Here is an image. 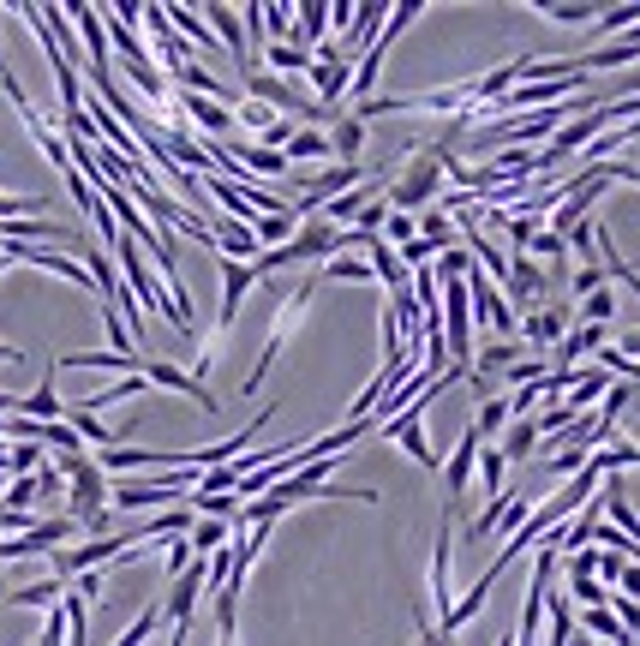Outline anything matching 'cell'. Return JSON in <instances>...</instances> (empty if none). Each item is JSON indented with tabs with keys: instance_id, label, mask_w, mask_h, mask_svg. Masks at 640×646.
Segmentation results:
<instances>
[{
	"instance_id": "obj_43",
	"label": "cell",
	"mask_w": 640,
	"mask_h": 646,
	"mask_svg": "<svg viewBox=\"0 0 640 646\" xmlns=\"http://www.w3.org/2000/svg\"><path fill=\"white\" fill-rule=\"evenodd\" d=\"M216 646H234V635H222V641H216Z\"/></svg>"
},
{
	"instance_id": "obj_8",
	"label": "cell",
	"mask_w": 640,
	"mask_h": 646,
	"mask_svg": "<svg viewBox=\"0 0 640 646\" xmlns=\"http://www.w3.org/2000/svg\"><path fill=\"white\" fill-rule=\"evenodd\" d=\"M19 420H31V425H60L67 420V401H60V389H55V365H48V377L31 389V396H19Z\"/></svg>"
},
{
	"instance_id": "obj_25",
	"label": "cell",
	"mask_w": 640,
	"mask_h": 646,
	"mask_svg": "<svg viewBox=\"0 0 640 646\" xmlns=\"http://www.w3.org/2000/svg\"><path fill=\"white\" fill-rule=\"evenodd\" d=\"M545 616H550V641H545V646H569V641H574V604L562 599V592H550V599H545Z\"/></svg>"
},
{
	"instance_id": "obj_39",
	"label": "cell",
	"mask_w": 640,
	"mask_h": 646,
	"mask_svg": "<svg viewBox=\"0 0 640 646\" xmlns=\"http://www.w3.org/2000/svg\"><path fill=\"white\" fill-rule=\"evenodd\" d=\"M617 353H622V360H640V329H629V336L617 341Z\"/></svg>"
},
{
	"instance_id": "obj_21",
	"label": "cell",
	"mask_w": 640,
	"mask_h": 646,
	"mask_svg": "<svg viewBox=\"0 0 640 646\" xmlns=\"http://www.w3.org/2000/svg\"><path fill=\"white\" fill-rule=\"evenodd\" d=\"M186 544H191V556H216V551L234 544V527H228V521H191Z\"/></svg>"
},
{
	"instance_id": "obj_5",
	"label": "cell",
	"mask_w": 640,
	"mask_h": 646,
	"mask_svg": "<svg viewBox=\"0 0 640 646\" xmlns=\"http://www.w3.org/2000/svg\"><path fill=\"white\" fill-rule=\"evenodd\" d=\"M569 329H574V306H562V299H545V306H533L527 318H521V336H527L533 348H557Z\"/></svg>"
},
{
	"instance_id": "obj_11",
	"label": "cell",
	"mask_w": 640,
	"mask_h": 646,
	"mask_svg": "<svg viewBox=\"0 0 640 646\" xmlns=\"http://www.w3.org/2000/svg\"><path fill=\"white\" fill-rule=\"evenodd\" d=\"M198 19L210 24V36H216V43H222L228 55L240 60V67H246V24H240V12H234V7H203Z\"/></svg>"
},
{
	"instance_id": "obj_32",
	"label": "cell",
	"mask_w": 640,
	"mask_h": 646,
	"mask_svg": "<svg viewBox=\"0 0 640 646\" xmlns=\"http://www.w3.org/2000/svg\"><path fill=\"white\" fill-rule=\"evenodd\" d=\"M156 629H162V611L150 604V611H138V616H132V629H126V635L114 641V646H144L150 635H156Z\"/></svg>"
},
{
	"instance_id": "obj_42",
	"label": "cell",
	"mask_w": 640,
	"mask_h": 646,
	"mask_svg": "<svg viewBox=\"0 0 640 646\" xmlns=\"http://www.w3.org/2000/svg\"><path fill=\"white\" fill-rule=\"evenodd\" d=\"M0 473H7V437H0Z\"/></svg>"
},
{
	"instance_id": "obj_3",
	"label": "cell",
	"mask_w": 640,
	"mask_h": 646,
	"mask_svg": "<svg viewBox=\"0 0 640 646\" xmlns=\"http://www.w3.org/2000/svg\"><path fill=\"white\" fill-rule=\"evenodd\" d=\"M138 377H144L150 389H174V396H186V401H198L203 413H216L222 401L210 396V384H198L191 372H181L174 360H138Z\"/></svg>"
},
{
	"instance_id": "obj_12",
	"label": "cell",
	"mask_w": 640,
	"mask_h": 646,
	"mask_svg": "<svg viewBox=\"0 0 640 646\" xmlns=\"http://www.w3.org/2000/svg\"><path fill=\"white\" fill-rule=\"evenodd\" d=\"M365 270H371V282H383L389 294H407V270H402V258H395V246L365 239Z\"/></svg>"
},
{
	"instance_id": "obj_17",
	"label": "cell",
	"mask_w": 640,
	"mask_h": 646,
	"mask_svg": "<svg viewBox=\"0 0 640 646\" xmlns=\"http://www.w3.org/2000/svg\"><path fill=\"white\" fill-rule=\"evenodd\" d=\"M60 599H67V580H31V587L0 592V604H31V611H55Z\"/></svg>"
},
{
	"instance_id": "obj_34",
	"label": "cell",
	"mask_w": 640,
	"mask_h": 646,
	"mask_svg": "<svg viewBox=\"0 0 640 646\" xmlns=\"http://www.w3.org/2000/svg\"><path fill=\"white\" fill-rule=\"evenodd\" d=\"M72 592H79L84 604L108 599V568H91V575H72Z\"/></svg>"
},
{
	"instance_id": "obj_15",
	"label": "cell",
	"mask_w": 640,
	"mask_h": 646,
	"mask_svg": "<svg viewBox=\"0 0 640 646\" xmlns=\"http://www.w3.org/2000/svg\"><path fill=\"white\" fill-rule=\"evenodd\" d=\"M491 449L503 455V461H527V455L539 449V420H509L503 437H497Z\"/></svg>"
},
{
	"instance_id": "obj_20",
	"label": "cell",
	"mask_w": 640,
	"mask_h": 646,
	"mask_svg": "<svg viewBox=\"0 0 640 646\" xmlns=\"http://www.w3.org/2000/svg\"><path fill=\"white\" fill-rule=\"evenodd\" d=\"M144 389H150L144 377H138V372H126L120 384H108V389H96V396H84L79 408H84V413H96V420H102V408H114V401H132V396H144Z\"/></svg>"
},
{
	"instance_id": "obj_35",
	"label": "cell",
	"mask_w": 640,
	"mask_h": 646,
	"mask_svg": "<svg viewBox=\"0 0 640 646\" xmlns=\"http://www.w3.org/2000/svg\"><path fill=\"white\" fill-rule=\"evenodd\" d=\"M234 126H252V132H270V126H276V114L270 108H264V103H246V108H234Z\"/></svg>"
},
{
	"instance_id": "obj_10",
	"label": "cell",
	"mask_w": 640,
	"mask_h": 646,
	"mask_svg": "<svg viewBox=\"0 0 640 646\" xmlns=\"http://www.w3.org/2000/svg\"><path fill=\"white\" fill-rule=\"evenodd\" d=\"M598 348H610V329L605 324H574L569 336L557 341V372H574L581 353H598Z\"/></svg>"
},
{
	"instance_id": "obj_27",
	"label": "cell",
	"mask_w": 640,
	"mask_h": 646,
	"mask_svg": "<svg viewBox=\"0 0 640 646\" xmlns=\"http://www.w3.org/2000/svg\"><path fill=\"white\" fill-rule=\"evenodd\" d=\"M43 461H48V455L36 449V443H7V479H31V473H43Z\"/></svg>"
},
{
	"instance_id": "obj_28",
	"label": "cell",
	"mask_w": 640,
	"mask_h": 646,
	"mask_svg": "<svg viewBox=\"0 0 640 646\" xmlns=\"http://www.w3.org/2000/svg\"><path fill=\"white\" fill-rule=\"evenodd\" d=\"M55 365H108V372H138V353H60Z\"/></svg>"
},
{
	"instance_id": "obj_41",
	"label": "cell",
	"mask_w": 640,
	"mask_h": 646,
	"mask_svg": "<svg viewBox=\"0 0 640 646\" xmlns=\"http://www.w3.org/2000/svg\"><path fill=\"white\" fill-rule=\"evenodd\" d=\"M569 646H598V641H593V635H574V641H569Z\"/></svg>"
},
{
	"instance_id": "obj_1",
	"label": "cell",
	"mask_w": 640,
	"mask_h": 646,
	"mask_svg": "<svg viewBox=\"0 0 640 646\" xmlns=\"http://www.w3.org/2000/svg\"><path fill=\"white\" fill-rule=\"evenodd\" d=\"M450 162H455V150H443L438 138L431 144H419L414 150V162L402 168V180H383V204L389 210H426L431 198L443 192V180H450Z\"/></svg>"
},
{
	"instance_id": "obj_18",
	"label": "cell",
	"mask_w": 640,
	"mask_h": 646,
	"mask_svg": "<svg viewBox=\"0 0 640 646\" xmlns=\"http://www.w3.org/2000/svg\"><path fill=\"white\" fill-rule=\"evenodd\" d=\"M610 384H617L610 372H574V377H569V396H562V401H569L574 413H586L593 401H605V389H610Z\"/></svg>"
},
{
	"instance_id": "obj_40",
	"label": "cell",
	"mask_w": 640,
	"mask_h": 646,
	"mask_svg": "<svg viewBox=\"0 0 640 646\" xmlns=\"http://www.w3.org/2000/svg\"><path fill=\"white\" fill-rule=\"evenodd\" d=\"M19 360H24V353L12 348V341H0V365H19Z\"/></svg>"
},
{
	"instance_id": "obj_22",
	"label": "cell",
	"mask_w": 640,
	"mask_h": 646,
	"mask_svg": "<svg viewBox=\"0 0 640 646\" xmlns=\"http://www.w3.org/2000/svg\"><path fill=\"white\" fill-rule=\"evenodd\" d=\"M610 592L617 587H605V580H593V575H569V592H562V599L581 604V611H610Z\"/></svg>"
},
{
	"instance_id": "obj_19",
	"label": "cell",
	"mask_w": 640,
	"mask_h": 646,
	"mask_svg": "<svg viewBox=\"0 0 640 646\" xmlns=\"http://www.w3.org/2000/svg\"><path fill=\"white\" fill-rule=\"evenodd\" d=\"M414 227H419V239H426V246L438 251V258H443V251H455V222H450L443 210H419V215H414Z\"/></svg>"
},
{
	"instance_id": "obj_26",
	"label": "cell",
	"mask_w": 640,
	"mask_h": 646,
	"mask_svg": "<svg viewBox=\"0 0 640 646\" xmlns=\"http://www.w3.org/2000/svg\"><path fill=\"white\" fill-rule=\"evenodd\" d=\"M539 19H550V24H586V19H598V7L593 0H581V7H574V0H539Z\"/></svg>"
},
{
	"instance_id": "obj_36",
	"label": "cell",
	"mask_w": 640,
	"mask_h": 646,
	"mask_svg": "<svg viewBox=\"0 0 640 646\" xmlns=\"http://www.w3.org/2000/svg\"><path fill=\"white\" fill-rule=\"evenodd\" d=\"M527 251H533V258H562V251H569V246H562V239L550 234V227H539V234L527 239ZM527 251H521V258H527Z\"/></svg>"
},
{
	"instance_id": "obj_29",
	"label": "cell",
	"mask_w": 640,
	"mask_h": 646,
	"mask_svg": "<svg viewBox=\"0 0 640 646\" xmlns=\"http://www.w3.org/2000/svg\"><path fill=\"white\" fill-rule=\"evenodd\" d=\"M503 425H509V408H503L497 396H485V408H479V420H473V431H479L485 443H497V437H503Z\"/></svg>"
},
{
	"instance_id": "obj_14",
	"label": "cell",
	"mask_w": 640,
	"mask_h": 646,
	"mask_svg": "<svg viewBox=\"0 0 640 646\" xmlns=\"http://www.w3.org/2000/svg\"><path fill=\"white\" fill-rule=\"evenodd\" d=\"M264 67H270L276 79H300V72H312V48H300V43H264Z\"/></svg>"
},
{
	"instance_id": "obj_30",
	"label": "cell",
	"mask_w": 640,
	"mask_h": 646,
	"mask_svg": "<svg viewBox=\"0 0 640 646\" xmlns=\"http://www.w3.org/2000/svg\"><path fill=\"white\" fill-rule=\"evenodd\" d=\"M317 282H371V270H365V258H329L317 270Z\"/></svg>"
},
{
	"instance_id": "obj_2",
	"label": "cell",
	"mask_w": 640,
	"mask_h": 646,
	"mask_svg": "<svg viewBox=\"0 0 640 646\" xmlns=\"http://www.w3.org/2000/svg\"><path fill=\"white\" fill-rule=\"evenodd\" d=\"M312 84H317V96H312L317 108H336L341 96H348L353 60H341V43H317L312 48Z\"/></svg>"
},
{
	"instance_id": "obj_23",
	"label": "cell",
	"mask_w": 640,
	"mask_h": 646,
	"mask_svg": "<svg viewBox=\"0 0 640 646\" xmlns=\"http://www.w3.org/2000/svg\"><path fill=\"white\" fill-rule=\"evenodd\" d=\"M324 156H329V138L317 132V126H305V132H293L288 144H281V162H288V168L293 162H324Z\"/></svg>"
},
{
	"instance_id": "obj_24",
	"label": "cell",
	"mask_w": 640,
	"mask_h": 646,
	"mask_svg": "<svg viewBox=\"0 0 640 646\" xmlns=\"http://www.w3.org/2000/svg\"><path fill=\"white\" fill-rule=\"evenodd\" d=\"M635 19H640V0H617V7H598L593 36H622V31H635Z\"/></svg>"
},
{
	"instance_id": "obj_31",
	"label": "cell",
	"mask_w": 640,
	"mask_h": 646,
	"mask_svg": "<svg viewBox=\"0 0 640 646\" xmlns=\"http://www.w3.org/2000/svg\"><path fill=\"white\" fill-rule=\"evenodd\" d=\"M610 318H617V294H610V287H598L593 299H581V324H605L610 329Z\"/></svg>"
},
{
	"instance_id": "obj_4",
	"label": "cell",
	"mask_w": 640,
	"mask_h": 646,
	"mask_svg": "<svg viewBox=\"0 0 640 646\" xmlns=\"http://www.w3.org/2000/svg\"><path fill=\"white\" fill-rule=\"evenodd\" d=\"M479 449H485V437L467 425V431H461V443H455V455H443V491H450L443 503H461V497H467L473 467H479Z\"/></svg>"
},
{
	"instance_id": "obj_16",
	"label": "cell",
	"mask_w": 640,
	"mask_h": 646,
	"mask_svg": "<svg viewBox=\"0 0 640 646\" xmlns=\"http://www.w3.org/2000/svg\"><path fill=\"white\" fill-rule=\"evenodd\" d=\"M329 156H341V162H360V150H365V120H353V114H336V126H329Z\"/></svg>"
},
{
	"instance_id": "obj_38",
	"label": "cell",
	"mask_w": 640,
	"mask_h": 646,
	"mask_svg": "<svg viewBox=\"0 0 640 646\" xmlns=\"http://www.w3.org/2000/svg\"><path fill=\"white\" fill-rule=\"evenodd\" d=\"M617 592H622V599H635V604H640V563H622V575H617Z\"/></svg>"
},
{
	"instance_id": "obj_7",
	"label": "cell",
	"mask_w": 640,
	"mask_h": 646,
	"mask_svg": "<svg viewBox=\"0 0 640 646\" xmlns=\"http://www.w3.org/2000/svg\"><path fill=\"white\" fill-rule=\"evenodd\" d=\"M377 198H383V174H371V180H360L353 192L329 198V204L317 210V222H329V227L341 234V227H353V222H360V210H365V204H377Z\"/></svg>"
},
{
	"instance_id": "obj_33",
	"label": "cell",
	"mask_w": 640,
	"mask_h": 646,
	"mask_svg": "<svg viewBox=\"0 0 640 646\" xmlns=\"http://www.w3.org/2000/svg\"><path fill=\"white\" fill-rule=\"evenodd\" d=\"M569 287H574V306H581V299H593L598 287H605V270H598V263H581V270L569 275Z\"/></svg>"
},
{
	"instance_id": "obj_13",
	"label": "cell",
	"mask_w": 640,
	"mask_h": 646,
	"mask_svg": "<svg viewBox=\"0 0 640 646\" xmlns=\"http://www.w3.org/2000/svg\"><path fill=\"white\" fill-rule=\"evenodd\" d=\"M324 31H329V0H300V7H293V43L317 48Z\"/></svg>"
},
{
	"instance_id": "obj_9",
	"label": "cell",
	"mask_w": 640,
	"mask_h": 646,
	"mask_svg": "<svg viewBox=\"0 0 640 646\" xmlns=\"http://www.w3.org/2000/svg\"><path fill=\"white\" fill-rule=\"evenodd\" d=\"M450 556H455V533H450V515L438 521V556H431V592H438V629L450 623L455 599H450Z\"/></svg>"
},
{
	"instance_id": "obj_6",
	"label": "cell",
	"mask_w": 640,
	"mask_h": 646,
	"mask_svg": "<svg viewBox=\"0 0 640 646\" xmlns=\"http://www.w3.org/2000/svg\"><path fill=\"white\" fill-rule=\"evenodd\" d=\"M545 294H550V287H545V270H539L533 258H521V251H515V258H509V275H503L509 312H515V306H545Z\"/></svg>"
},
{
	"instance_id": "obj_37",
	"label": "cell",
	"mask_w": 640,
	"mask_h": 646,
	"mask_svg": "<svg viewBox=\"0 0 640 646\" xmlns=\"http://www.w3.org/2000/svg\"><path fill=\"white\" fill-rule=\"evenodd\" d=\"M593 551H598V544H593ZM617 575H622V556H617V551H598V575H593V580L617 587Z\"/></svg>"
}]
</instances>
